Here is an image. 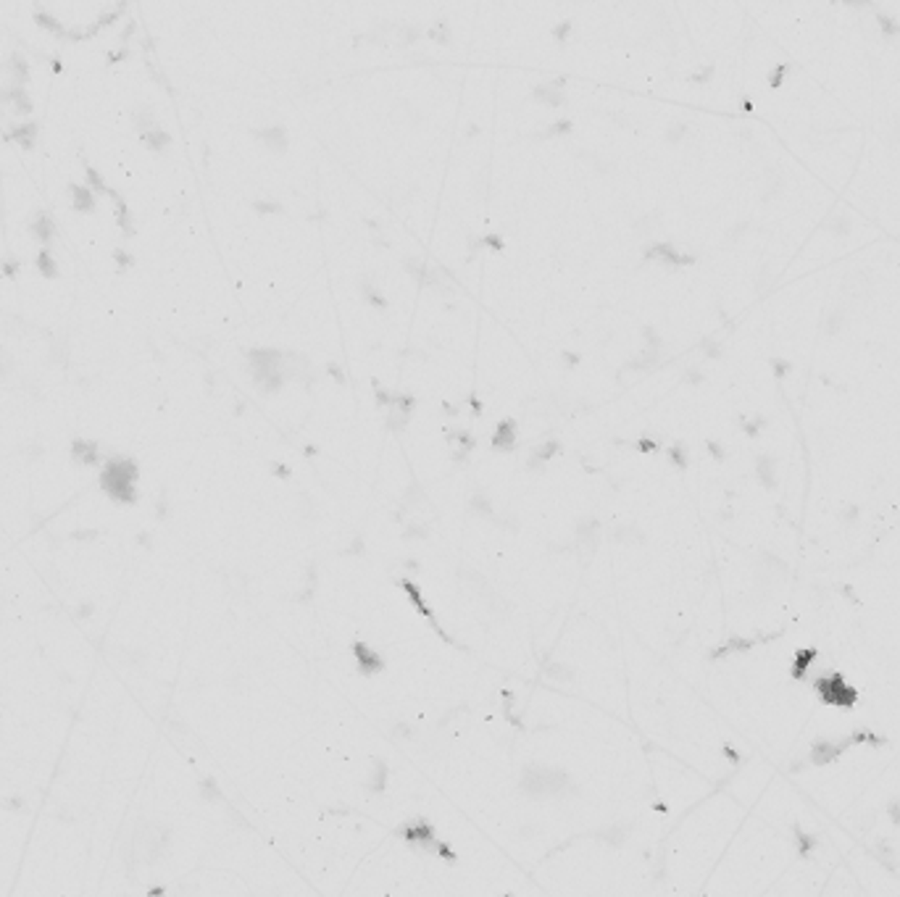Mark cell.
Returning a JSON list of instances; mask_svg holds the SVG:
<instances>
[{"label":"cell","mask_w":900,"mask_h":897,"mask_svg":"<svg viewBox=\"0 0 900 897\" xmlns=\"http://www.w3.org/2000/svg\"><path fill=\"white\" fill-rule=\"evenodd\" d=\"M92 537H98V531H74V540H92Z\"/></svg>","instance_id":"cell-16"},{"label":"cell","mask_w":900,"mask_h":897,"mask_svg":"<svg viewBox=\"0 0 900 897\" xmlns=\"http://www.w3.org/2000/svg\"><path fill=\"white\" fill-rule=\"evenodd\" d=\"M37 134H40V124L29 121V124H16V127H11V132H8L6 137H8V140H16L22 148H27V151H32L34 142H37Z\"/></svg>","instance_id":"cell-5"},{"label":"cell","mask_w":900,"mask_h":897,"mask_svg":"<svg viewBox=\"0 0 900 897\" xmlns=\"http://www.w3.org/2000/svg\"><path fill=\"white\" fill-rule=\"evenodd\" d=\"M19 269H22V260H19V258H6V260H3V274H6L8 279H13V277L19 274Z\"/></svg>","instance_id":"cell-14"},{"label":"cell","mask_w":900,"mask_h":897,"mask_svg":"<svg viewBox=\"0 0 900 897\" xmlns=\"http://www.w3.org/2000/svg\"><path fill=\"white\" fill-rule=\"evenodd\" d=\"M85 179H87L85 184L90 187V190H95V193H106V195L111 193V184L106 182V179L98 174V169H92L90 163H85Z\"/></svg>","instance_id":"cell-12"},{"label":"cell","mask_w":900,"mask_h":897,"mask_svg":"<svg viewBox=\"0 0 900 897\" xmlns=\"http://www.w3.org/2000/svg\"><path fill=\"white\" fill-rule=\"evenodd\" d=\"M132 124H134V130L140 132V134L155 130V113H153V109L148 103H140L137 109L132 111Z\"/></svg>","instance_id":"cell-8"},{"label":"cell","mask_w":900,"mask_h":897,"mask_svg":"<svg viewBox=\"0 0 900 897\" xmlns=\"http://www.w3.org/2000/svg\"><path fill=\"white\" fill-rule=\"evenodd\" d=\"M8 106H11V111L16 113V116H27V113H32V97H29V92H27V87H16V85H11V95H8Z\"/></svg>","instance_id":"cell-7"},{"label":"cell","mask_w":900,"mask_h":897,"mask_svg":"<svg viewBox=\"0 0 900 897\" xmlns=\"http://www.w3.org/2000/svg\"><path fill=\"white\" fill-rule=\"evenodd\" d=\"M113 258H116V263H119V266H124V269H127V266H132V256L127 253V250H121V248L113 250Z\"/></svg>","instance_id":"cell-15"},{"label":"cell","mask_w":900,"mask_h":897,"mask_svg":"<svg viewBox=\"0 0 900 897\" xmlns=\"http://www.w3.org/2000/svg\"><path fill=\"white\" fill-rule=\"evenodd\" d=\"M142 137V142L151 148V151H163L169 142H172V137H169V132H163V130H151V132H145V134H140Z\"/></svg>","instance_id":"cell-11"},{"label":"cell","mask_w":900,"mask_h":897,"mask_svg":"<svg viewBox=\"0 0 900 897\" xmlns=\"http://www.w3.org/2000/svg\"><path fill=\"white\" fill-rule=\"evenodd\" d=\"M34 263H37L40 274H43V277H48V279H55V277H58V263H55L53 253H50L48 248H43L40 253H37Z\"/></svg>","instance_id":"cell-10"},{"label":"cell","mask_w":900,"mask_h":897,"mask_svg":"<svg viewBox=\"0 0 900 897\" xmlns=\"http://www.w3.org/2000/svg\"><path fill=\"white\" fill-rule=\"evenodd\" d=\"M34 22L40 24V27H45L48 32H53L55 37H66V32H69V29H66L64 24L58 22V19H53L50 13H45L43 8H40V6H34Z\"/></svg>","instance_id":"cell-9"},{"label":"cell","mask_w":900,"mask_h":897,"mask_svg":"<svg viewBox=\"0 0 900 897\" xmlns=\"http://www.w3.org/2000/svg\"><path fill=\"white\" fill-rule=\"evenodd\" d=\"M69 193H71V200H74V211H82V214H92L95 211V195L87 184H76L71 182L69 184Z\"/></svg>","instance_id":"cell-4"},{"label":"cell","mask_w":900,"mask_h":897,"mask_svg":"<svg viewBox=\"0 0 900 897\" xmlns=\"http://www.w3.org/2000/svg\"><path fill=\"white\" fill-rule=\"evenodd\" d=\"M137 476H140V468L137 464L127 458V455H111L103 461V471H100V487L103 492L116 500V503H124V506H132L137 503Z\"/></svg>","instance_id":"cell-1"},{"label":"cell","mask_w":900,"mask_h":897,"mask_svg":"<svg viewBox=\"0 0 900 897\" xmlns=\"http://www.w3.org/2000/svg\"><path fill=\"white\" fill-rule=\"evenodd\" d=\"M16 371V358L0 345V379H8Z\"/></svg>","instance_id":"cell-13"},{"label":"cell","mask_w":900,"mask_h":897,"mask_svg":"<svg viewBox=\"0 0 900 897\" xmlns=\"http://www.w3.org/2000/svg\"><path fill=\"white\" fill-rule=\"evenodd\" d=\"M29 235H32L40 245H48L50 239L55 237V221H53V216L48 214V211H43V208H37L34 211V216H32V221H29Z\"/></svg>","instance_id":"cell-2"},{"label":"cell","mask_w":900,"mask_h":897,"mask_svg":"<svg viewBox=\"0 0 900 897\" xmlns=\"http://www.w3.org/2000/svg\"><path fill=\"white\" fill-rule=\"evenodd\" d=\"M71 461L85 466H98L100 464V445L92 440H74L71 443Z\"/></svg>","instance_id":"cell-3"},{"label":"cell","mask_w":900,"mask_h":897,"mask_svg":"<svg viewBox=\"0 0 900 897\" xmlns=\"http://www.w3.org/2000/svg\"><path fill=\"white\" fill-rule=\"evenodd\" d=\"M6 69L11 71V85H16V87L27 85V79H29V64H27V58H24L19 50H13V53L8 55Z\"/></svg>","instance_id":"cell-6"}]
</instances>
